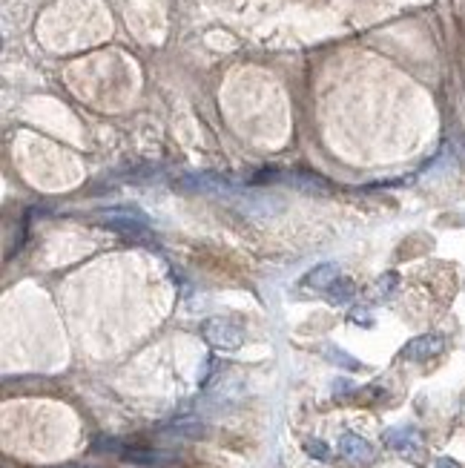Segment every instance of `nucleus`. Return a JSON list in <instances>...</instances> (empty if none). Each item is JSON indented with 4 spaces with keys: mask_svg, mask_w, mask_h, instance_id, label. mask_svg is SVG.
Wrapping results in <instances>:
<instances>
[{
    "mask_svg": "<svg viewBox=\"0 0 465 468\" xmlns=\"http://www.w3.org/2000/svg\"><path fill=\"white\" fill-rule=\"evenodd\" d=\"M175 187L181 193H201V196H213V198H224V201H230L239 193L236 184H230L224 176H216V173H190V176L178 178Z\"/></svg>",
    "mask_w": 465,
    "mask_h": 468,
    "instance_id": "obj_1",
    "label": "nucleus"
},
{
    "mask_svg": "<svg viewBox=\"0 0 465 468\" xmlns=\"http://www.w3.org/2000/svg\"><path fill=\"white\" fill-rule=\"evenodd\" d=\"M201 336L204 342L216 348V350H239L244 345V331L232 322V319H221V316H213L201 325Z\"/></svg>",
    "mask_w": 465,
    "mask_h": 468,
    "instance_id": "obj_2",
    "label": "nucleus"
},
{
    "mask_svg": "<svg viewBox=\"0 0 465 468\" xmlns=\"http://www.w3.org/2000/svg\"><path fill=\"white\" fill-rule=\"evenodd\" d=\"M385 446L388 448H393L400 457H405V460H413V462H423V437H420V431L416 428H411V426H397V428H388L385 431Z\"/></svg>",
    "mask_w": 465,
    "mask_h": 468,
    "instance_id": "obj_3",
    "label": "nucleus"
},
{
    "mask_svg": "<svg viewBox=\"0 0 465 468\" xmlns=\"http://www.w3.org/2000/svg\"><path fill=\"white\" fill-rule=\"evenodd\" d=\"M446 350V336L439 334H423V336H413L402 350L400 357L408 362H428L434 357H439Z\"/></svg>",
    "mask_w": 465,
    "mask_h": 468,
    "instance_id": "obj_4",
    "label": "nucleus"
},
{
    "mask_svg": "<svg viewBox=\"0 0 465 468\" xmlns=\"http://www.w3.org/2000/svg\"><path fill=\"white\" fill-rule=\"evenodd\" d=\"M339 454L345 457V460H351V462H356V465H370V462H377V448L370 446V442L365 439V437H359V434H342L339 437Z\"/></svg>",
    "mask_w": 465,
    "mask_h": 468,
    "instance_id": "obj_5",
    "label": "nucleus"
},
{
    "mask_svg": "<svg viewBox=\"0 0 465 468\" xmlns=\"http://www.w3.org/2000/svg\"><path fill=\"white\" fill-rule=\"evenodd\" d=\"M282 184H290L296 190L310 193V196H331V190H333V187L316 173H285Z\"/></svg>",
    "mask_w": 465,
    "mask_h": 468,
    "instance_id": "obj_6",
    "label": "nucleus"
},
{
    "mask_svg": "<svg viewBox=\"0 0 465 468\" xmlns=\"http://www.w3.org/2000/svg\"><path fill=\"white\" fill-rule=\"evenodd\" d=\"M342 276V270H339V265H333V262H324V265H319V267H313L305 279H301V285L305 288H313V290H328L336 279Z\"/></svg>",
    "mask_w": 465,
    "mask_h": 468,
    "instance_id": "obj_7",
    "label": "nucleus"
},
{
    "mask_svg": "<svg viewBox=\"0 0 465 468\" xmlns=\"http://www.w3.org/2000/svg\"><path fill=\"white\" fill-rule=\"evenodd\" d=\"M328 293V299L333 302V305H347V302H351L354 296H356V285L351 282V279H345V276H339L336 282L324 290Z\"/></svg>",
    "mask_w": 465,
    "mask_h": 468,
    "instance_id": "obj_8",
    "label": "nucleus"
},
{
    "mask_svg": "<svg viewBox=\"0 0 465 468\" xmlns=\"http://www.w3.org/2000/svg\"><path fill=\"white\" fill-rule=\"evenodd\" d=\"M324 357H328L333 365L345 368V370H362V362H359V359H354L351 354H345V350H342V348H336V345H324Z\"/></svg>",
    "mask_w": 465,
    "mask_h": 468,
    "instance_id": "obj_9",
    "label": "nucleus"
},
{
    "mask_svg": "<svg viewBox=\"0 0 465 468\" xmlns=\"http://www.w3.org/2000/svg\"><path fill=\"white\" fill-rule=\"evenodd\" d=\"M121 457L127 462H135V465H158V462H164V454L150 451V448H124Z\"/></svg>",
    "mask_w": 465,
    "mask_h": 468,
    "instance_id": "obj_10",
    "label": "nucleus"
},
{
    "mask_svg": "<svg viewBox=\"0 0 465 468\" xmlns=\"http://www.w3.org/2000/svg\"><path fill=\"white\" fill-rule=\"evenodd\" d=\"M397 288H400V273L388 270V273H382V276L377 279L374 293H377V299H391V296H393V290H397Z\"/></svg>",
    "mask_w": 465,
    "mask_h": 468,
    "instance_id": "obj_11",
    "label": "nucleus"
},
{
    "mask_svg": "<svg viewBox=\"0 0 465 468\" xmlns=\"http://www.w3.org/2000/svg\"><path fill=\"white\" fill-rule=\"evenodd\" d=\"M124 448L127 446L115 437H98L95 442H92V451H98V454H124Z\"/></svg>",
    "mask_w": 465,
    "mask_h": 468,
    "instance_id": "obj_12",
    "label": "nucleus"
},
{
    "mask_svg": "<svg viewBox=\"0 0 465 468\" xmlns=\"http://www.w3.org/2000/svg\"><path fill=\"white\" fill-rule=\"evenodd\" d=\"M170 431H173V434H178V437H190V439H196V437H201V434H204V426H201V423H196V419H181V423H175Z\"/></svg>",
    "mask_w": 465,
    "mask_h": 468,
    "instance_id": "obj_13",
    "label": "nucleus"
},
{
    "mask_svg": "<svg viewBox=\"0 0 465 468\" xmlns=\"http://www.w3.org/2000/svg\"><path fill=\"white\" fill-rule=\"evenodd\" d=\"M285 178V170H278V167H265V170H259L253 178H250V184H276V181H282Z\"/></svg>",
    "mask_w": 465,
    "mask_h": 468,
    "instance_id": "obj_14",
    "label": "nucleus"
},
{
    "mask_svg": "<svg viewBox=\"0 0 465 468\" xmlns=\"http://www.w3.org/2000/svg\"><path fill=\"white\" fill-rule=\"evenodd\" d=\"M305 451H308L313 460H322V462H324V460H331V448L324 446L322 439H308V442H305Z\"/></svg>",
    "mask_w": 465,
    "mask_h": 468,
    "instance_id": "obj_15",
    "label": "nucleus"
},
{
    "mask_svg": "<svg viewBox=\"0 0 465 468\" xmlns=\"http://www.w3.org/2000/svg\"><path fill=\"white\" fill-rule=\"evenodd\" d=\"M448 144H451V150H454V155H457V158H459V161L465 164V135H462V132L457 130V132L451 135V141H448Z\"/></svg>",
    "mask_w": 465,
    "mask_h": 468,
    "instance_id": "obj_16",
    "label": "nucleus"
},
{
    "mask_svg": "<svg viewBox=\"0 0 465 468\" xmlns=\"http://www.w3.org/2000/svg\"><path fill=\"white\" fill-rule=\"evenodd\" d=\"M347 319H351L354 325H362V327H370V325H374V322H370V313H368L365 308H354Z\"/></svg>",
    "mask_w": 465,
    "mask_h": 468,
    "instance_id": "obj_17",
    "label": "nucleus"
},
{
    "mask_svg": "<svg viewBox=\"0 0 465 468\" xmlns=\"http://www.w3.org/2000/svg\"><path fill=\"white\" fill-rule=\"evenodd\" d=\"M436 468H459V462L451 460V457H439V460H436Z\"/></svg>",
    "mask_w": 465,
    "mask_h": 468,
    "instance_id": "obj_18",
    "label": "nucleus"
}]
</instances>
